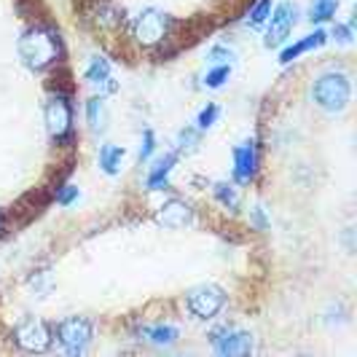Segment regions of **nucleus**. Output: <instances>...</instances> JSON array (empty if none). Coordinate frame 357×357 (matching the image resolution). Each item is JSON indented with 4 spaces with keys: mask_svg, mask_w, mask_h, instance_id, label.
I'll use <instances>...</instances> for the list:
<instances>
[{
    "mask_svg": "<svg viewBox=\"0 0 357 357\" xmlns=\"http://www.w3.org/2000/svg\"><path fill=\"white\" fill-rule=\"evenodd\" d=\"M218 116H220V107L215 105V102H207V107H202L197 116L199 132H204V129H210V126L218 124Z\"/></svg>",
    "mask_w": 357,
    "mask_h": 357,
    "instance_id": "nucleus-21",
    "label": "nucleus"
},
{
    "mask_svg": "<svg viewBox=\"0 0 357 357\" xmlns=\"http://www.w3.org/2000/svg\"><path fill=\"white\" fill-rule=\"evenodd\" d=\"M46 129L54 143H70L73 140V105L70 97L56 91L46 102Z\"/></svg>",
    "mask_w": 357,
    "mask_h": 357,
    "instance_id": "nucleus-4",
    "label": "nucleus"
},
{
    "mask_svg": "<svg viewBox=\"0 0 357 357\" xmlns=\"http://www.w3.org/2000/svg\"><path fill=\"white\" fill-rule=\"evenodd\" d=\"M226 306V293L218 285H199L188 293V312L199 320H213Z\"/></svg>",
    "mask_w": 357,
    "mask_h": 357,
    "instance_id": "nucleus-7",
    "label": "nucleus"
},
{
    "mask_svg": "<svg viewBox=\"0 0 357 357\" xmlns=\"http://www.w3.org/2000/svg\"><path fill=\"white\" fill-rule=\"evenodd\" d=\"M250 220L258 231H266L268 229V218H266V213H264V207H255V210L250 213Z\"/></svg>",
    "mask_w": 357,
    "mask_h": 357,
    "instance_id": "nucleus-28",
    "label": "nucleus"
},
{
    "mask_svg": "<svg viewBox=\"0 0 357 357\" xmlns=\"http://www.w3.org/2000/svg\"><path fill=\"white\" fill-rule=\"evenodd\" d=\"M140 336L145 341H151V344H156V347H169V344H175L180 339V331L175 325H151V328L140 331Z\"/></svg>",
    "mask_w": 357,
    "mask_h": 357,
    "instance_id": "nucleus-15",
    "label": "nucleus"
},
{
    "mask_svg": "<svg viewBox=\"0 0 357 357\" xmlns=\"http://www.w3.org/2000/svg\"><path fill=\"white\" fill-rule=\"evenodd\" d=\"M156 220L167 229H183V226H188L194 220V210L183 199H169L167 204H161Z\"/></svg>",
    "mask_w": 357,
    "mask_h": 357,
    "instance_id": "nucleus-11",
    "label": "nucleus"
},
{
    "mask_svg": "<svg viewBox=\"0 0 357 357\" xmlns=\"http://www.w3.org/2000/svg\"><path fill=\"white\" fill-rule=\"evenodd\" d=\"M296 22H298V8L290 0H282L277 8H271V14H268V30H266L268 49L282 46L287 38H290V33H293Z\"/></svg>",
    "mask_w": 357,
    "mask_h": 357,
    "instance_id": "nucleus-5",
    "label": "nucleus"
},
{
    "mask_svg": "<svg viewBox=\"0 0 357 357\" xmlns=\"http://www.w3.org/2000/svg\"><path fill=\"white\" fill-rule=\"evenodd\" d=\"M91 322L86 317H68L56 325V339L68 355H81L91 341Z\"/></svg>",
    "mask_w": 357,
    "mask_h": 357,
    "instance_id": "nucleus-6",
    "label": "nucleus"
},
{
    "mask_svg": "<svg viewBox=\"0 0 357 357\" xmlns=\"http://www.w3.org/2000/svg\"><path fill=\"white\" fill-rule=\"evenodd\" d=\"M255 172H258V145L252 140L236 145L234 148V180L248 185L255 180Z\"/></svg>",
    "mask_w": 357,
    "mask_h": 357,
    "instance_id": "nucleus-10",
    "label": "nucleus"
},
{
    "mask_svg": "<svg viewBox=\"0 0 357 357\" xmlns=\"http://www.w3.org/2000/svg\"><path fill=\"white\" fill-rule=\"evenodd\" d=\"M207 59H210L213 65H231L234 52L231 49H226V46H213V49L207 52Z\"/></svg>",
    "mask_w": 357,
    "mask_h": 357,
    "instance_id": "nucleus-25",
    "label": "nucleus"
},
{
    "mask_svg": "<svg viewBox=\"0 0 357 357\" xmlns=\"http://www.w3.org/2000/svg\"><path fill=\"white\" fill-rule=\"evenodd\" d=\"M268 14H271V0H258L255 6L250 8V19H248V24L250 27H264L268 22Z\"/></svg>",
    "mask_w": 357,
    "mask_h": 357,
    "instance_id": "nucleus-20",
    "label": "nucleus"
},
{
    "mask_svg": "<svg viewBox=\"0 0 357 357\" xmlns=\"http://www.w3.org/2000/svg\"><path fill=\"white\" fill-rule=\"evenodd\" d=\"M231 75V65H215L213 70L204 75V86L207 89H220Z\"/></svg>",
    "mask_w": 357,
    "mask_h": 357,
    "instance_id": "nucleus-19",
    "label": "nucleus"
},
{
    "mask_svg": "<svg viewBox=\"0 0 357 357\" xmlns=\"http://www.w3.org/2000/svg\"><path fill=\"white\" fill-rule=\"evenodd\" d=\"M175 164H178V153L161 156V159L151 167V172H148V191H164V188L169 185V175H172Z\"/></svg>",
    "mask_w": 357,
    "mask_h": 357,
    "instance_id": "nucleus-14",
    "label": "nucleus"
},
{
    "mask_svg": "<svg viewBox=\"0 0 357 357\" xmlns=\"http://www.w3.org/2000/svg\"><path fill=\"white\" fill-rule=\"evenodd\" d=\"M213 347L218 355H250L252 336L239 328H220L213 333Z\"/></svg>",
    "mask_w": 357,
    "mask_h": 357,
    "instance_id": "nucleus-9",
    "label": "nucleus"
},
{
    "mask_svg": "<svg viewBox=\"0 0 357 357\" xmlns=\"http://www.w3.org/2000/svg\"><path fill=\"white\" fill-rule=\"evenodd\" d=\"M213 194L226 210H231V213L239 210V194H236V188H234L231 183H215Z\"/></svg>",
    "mask_w": 357,
    "mask_h": 357,
    "instance_id": "nucleus-18",
    "label": "nucleus"
},
{
    "mask_svg": "<svg viewBox=\"0 0 357 357\" xmlns=\"http://www.w3.org/2000/svg\"><path fill=\"white\" fill-rule=\"evenodd\" d=\"M19 54L24 59V65L30 70H46L59 62L62 56V40L59 33L46 27V24H36L30 30H24L19 38Z\"/></svg>",
    "mask_w": 357,
    "mask_h": 357,
    "instance_id": "nucleus-1",
    "label": "nucleus"
},
{
    "mask_svg": "<svg viewBox=\"0 0 357 357\" xmlns=\"http://www.w3.org/2000/svg\"><path fill=\"white\" fill-rule=\"evenodd\" d=\"M75 199H78V188H75V185H62V188H56V204L70 207Z\"/></svg>",
    "mask_w": 357,
    "mask_h": 357,
    "instance_id": "nucleus-27",
    "label": "nucleus"
},
{
    "mask_svg": "<svg viewBox=\"0 0 357 357\" xmlns=\"http://www.w3.org/2000/svg\"><path fill=\"white\" fill-rule=\"evenodd\" d=\"M14 341H17L19 349H24V352H43V349H49V344H52V331H49L46 322L30 317V320H24L17 325Z\"/></svg>",
    "mask_w": 357,
    "mask_h": 357,
    "instance_id": "nucleus-8",
    "label": "nucleus"
},
{
    "mask_svg": "<svg viewBox=\"0 0 357 357\" xmlns=\"http://www.w3.org/2000/svg\"><path fill=\"white\" fill-rule=\"evenodd\" d=\"M199 145V129H183L178 137V153H191Z\"/></svg>",
    "mask_w": 357,
    "mask_h": 357,
    "instance_id": "nucleus-23",
    "label": "nucleus"
},
{
    "mask_svg": "<svg viewBox=\"0 0 357 357\" xmlns=\"http://www.w3.org/2000/svg\"><path fill=\"white\" fill-rule=\"evenodd\" d=\"M86 121H89L91 129L102 126V97H91L86 102Z\"/></svg>",
    "mask_w": 357,
    "mask_h": 357,
    "instance_id": "nucleus-22",
    "label": "nucleus"
},
{
    "mask_svg": "<svg viewBox=\"0 0 357 357\" xmlns=\"http://www.w3.org/2000/svg\"><path fill=\"white\" fill-rule=\"evenodd\" d=\"M153 151H156V135L151 132V129H145L143 132V143H140V161H148L153 156Z\"/></svg>",
    "mask_w": 357,
    "mask_h": 357,
    "instance_id": "nucleus-26",
    "label": "nucleus"
},
{
    "mask_svg": "<svg viewBox=\"0 0 357 357\" xmlns=\"http://www.w3.org/2000/svg\"><path fill=\"white\" fill-rule=\"evenodd\" d=\"M341 0H314L312 8H309V22L312 24H322V22H331L339 11Z\"/></svg>",
    "mask_w": 357,
    "mask_h": 357,
    "instance_id": "nucleus-17",
    "label": "nucleus"
},
{
    "mask_svg": "<svg viewBox=\"0 0 357 357\" xmlns=\"http://www.w3.org/2000/svg\"><path fill=\"white\" fill-rule=\"evenodd\" d=\"M86 81H89L94 89L100 91V97L107 91H116V81H113V70H110V62L105 56H91V62L86 65Z\"/></svg>",
    "mask_w": 357,
    "mask_h": 357,
    "instance_id": "nucleus-12",
    "label": "nucleus"
},
{
    "mask_svg": "<svg viewBox=\"0 0 357 357\" xmlns=\"http://www.w3.org/2000/svg\"><path fill=\"white\" fill-rule=\"evenodd\" d=\"M333 38L341 46H349L355 40V22H347V24H336L333 27Z\"/></svg>",
    "mask_w": 357,
    "mask_h": 357,
    "instance_id": "nucleus-24",
    "label": "nucleus"
},
{
    "mask_svg": "<svg viewBox=\"0 0 357 357\" xmlns=\"http://www.w3.org/2000/svg\"><path fill=\"white\" fill-rule=\"evenodd\" d=\"M132 36L135 40L145 46V49H153L167 40L169 36V17L159 11V8H145L135 17V24H132Z\"/></svg>",
    "mask_w": 357,
    "mask_h": 357,
    "instance_id": "nucleus-3",
    "label": "nucleus"
},
{
    "mask_svg": "<svg viewBox=\"0 0 357 357\" xmlns=\"http://www.w3.org/2000/svg\"><path fill=\"white\" fill-rule=\"evenodd\" d=\"M325 43H328V33H325V30H314L312 36H306V38H301V40H296V43L285 46V49L280 52V62L287 65V62L298 59L301 54L314 52V49H320V46H325Z\"/></svg>",
    "mask_w": 357,
    "mask_h": 357,
    "instance_id": "nucleus-13",
    "label": "nucleus"
},
{
    "mask_svg": "<svg viewBox=\"0 0 357 357\" xmlns=\"http://www.w3.org/2000/svg\"><path fill=\"white\" fill-rule=\"evenodd\" d=\"M0 229H3V218H0Z\"/></svg>",
    "mask_w": 357,
    "mask_h": 357,
    "instance_id": "nucleus-29",
    "label": "nucleus"
},
{
    "mask_svg": "<svg viewBox=\"0 0 357 357\" xmlns=\"http://www.w3.org/2000/svg\"><path fill=\"white\" fill-rule=\"evenodd\" d=\"M312 100L322 107L325 113H341L347 110L349 100H352V81L349 75L341 70H328L312 86Z\"/></svg>",
    "mask_w": 357,
    "mask_h": 357,
    "instance_id": "nucleus-2",
    "label": "nucleus"
},
{
    "mask_svg": "<svg viewBox=\"0 0 357 357\" xmlns=\"http://www.w3.org/2000/svg\"><path fill=\"white\" fill-rule=\"evenodd\" d=\"M124 161V148L121 145H102L100 148V167L105 175H119Z\"/></svg>",
    "mask_w": 357,
    "mask_h": 357,
    "instance_id": "nucleus-16",
    "label": "nucleus"
}]
</instances>
